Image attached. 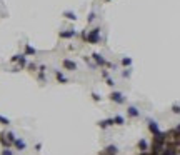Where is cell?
Listing matches in <instances>:
<instances>
[{
	"label": "cell",
	"instance_id": "cell-1",
	"mask_svg": "<svg viewBox=\"0 0 180 155\" xmlns=\"http://www.w3.org/2000/svg\"><path fill=\"white\" fill-rule=\"evenodd\" d=\"M100 35H102V29H100V27H95V29L89 30L85 42H87V44H90V45H95V44L100 42Z\"/></svg>",
	"mask_w": 180,
	"mask_h": 155
},
{
	"label": "cell",
	"instance_id": "cell-2",
	"mask_svg": "<svg viewBox=\"0 0 180 155\" xmlns=\"http://www.w3.org/2000/svg\"><path fill=\"white\" fill-rule=\"evenodd\" d=\"M90 57H92V60L97 63L98 67H107V69H114V63H110L108 60H105V58L102 57L100 54H97V52H94V54H92Z\"/></svg>",
	"mask_w": 180,
	"mask_h": 155
},
{
	"label": "cell",
	"instance_id": "cell-3",
	"mask_svg": "<svg viewBox=\"0 0 180 155\" xmlns=\"http://www.w3.org/2000/svg\"><path fill=\"white\" fill-rule=\"evenodd\" d=\"M108 100L114 102V104L122 105V104H125V102H127V98H125V95H123L122 92H117V90H114V92L108 93Z\"/></svg>",
	"mask_w": 180,
	"mask_h": 155
},
{
	"label": "cell",
	"instance_id": "cell-4",
	"mask_svg": "<svg viewBox=\"0 0 180 155\" xmlns=\"http://www.w3.org/2000/svg\"><path fill=\"white\" fill-rule=\"evenodd\" d=\"M62 67H63V70H67V72H75V70L79 69V67H77V62H73L72 58H63Z\"/></svg>",
	"mask_w": 180,
	"mask_h": 155
},
{
	"label": "cell",
	"instance_id": "cell-5",
	"mask_svg": "<svg viewBox=\"0 0 180 155\" xmlns=\"http://www.w3.org/2000/svg\"><path fill=\"white\" fill-rule=\"evenodd\" d=\"M118 153V147L117 145H108L100 152V155H117Z\"/></svg>",
	"mask_w": 180,
	"mask_h": 155
},
{
	"label": "cell",
	"instance_id": "cell-6",
	"mask_svg": "<svg viewBox=\"0 0 180 155\" xmlns=\"http://www.w3.org/2000/svg\"><path fill=\"white\" fill-rule=\"evenodd\" d=\"M127 115H129L130 118H137V117H140V110L135 105H130V107L127 108Z\"/></svg>",
	"mask_w": 180,
	"mask_h": 155
},
{
	"label": "cell",
	"instance_id": "cell-7",
	"mask_svg": "<svg viewBox=\"0 0 180 155\" xmlns=\"http://www.w3.org/2000/svg\"><path fill=\"white\" fill-rule=\"evenodd\" d=\"M77 35V30H73V29H69V30H62L58 33V37L60 38H73Z\"/></svg>",
	"mask_w": 180,
	"mask_h": 155
},
{
	"label": "cell",
	"instance_id": "cell-8",
	"mask_svg": "<svg viewBox=\"0 0 180 155\" xmlns=\"http://www.w3.org/2000/svg\"><path fill=\"white\" fill-rule=\"evenodd\" d=\"M23 55H27V57H34V55H37V50H35L30 44H25V47H23Z\"/></svg>",
	"mask_w": 180,
	"mask_h": 155
},
{
	"label": "cell",
	"instance_id": "cell-9",
	"mask_svg": "<svg viewBox=\"0 0 180 155\" xmlns=\"http://www.w3.org/2000/svg\"><path fill=\"white\" fill-rule=\"evenodd\" d=\"M97 124H98V127H100V129H108V127L115 125V124H114V118H104V120H98Z\"/></svg>",
	"mask_w": 180,
	"mask_h": 155
},
{
	"label": "cell",
	"instance_id": "cell-10",
	"mask_svg": "<svg viewBox=\"0 0 180 155\" xmlns=\"http://www.w3.org/2000/svg\"><path fill=\"white\" fill-rule=\"evenodd\" d=\"M13 147H15L17 150H20V152H23V150L27 149V143H25V140H22V139H15Z\"/></svg>",
	"mask_w": 180,
	"mask_h": 155
},
{
	"label": "cell",
	"instance_id": "cell-11",
	"mask_svg": "<svg viewBox=\"0 0 180 155\" xmlns=\"http://www.w3.org/2000/svg\"><path fill=\"white\" fill-rule=\"evenodd\" d=\"M55 80H57L58 83H67L69 82V79L62 73V70H55Z\"/></svg>",
	"mask_w": 180,
	"mask_h": 155
},
{
	"label": "cell",
	"instance_id": "cell-12",
	"mask_svg": "<svg viewBox=\"0 0 180 155\" xmlns=\"http://www.w3.org/2000/svg\"><path fill=\"white\" fill-rule=\"evenodd\" d=\"M149 130H150L152 135H155V133L160 132V129H158V124H157L155 120H149Z\"/></svg>",
	"mask_w": 180,
	"mask_h": 155
},
{
	"label": "cell",
	"instance_id": "cell-13",
	"mask_svg": "<svg viewBox=\"0 0 180 155\" xmlns=\"http://www.w3.org/2000/svg\"><path fill=\"white\" fill-rule=\"evenodd\" d=\"M17 63H19V69H20V70H22V69H27V65H29V62H27V55L22 54Z\"/></svg>",
	"mask_w": 180,
	"mask_h": 155
},
{
	"label": "cell",
	"instance_id": "cell-14",
	"mask_svg": "<svg viewBox=\"0 0 180 155\" xmlns=\"http://www.w3.org/2000/svg\"><path fill=\"white\" fill-rule=\"evenodd\" d=\"M137 147H139V150H140V152H147V150H149V143H147V140H145V139L139 140Z\"/></svg>",
	"mask_w": 180,
	"mask_h": 155
},
{
	"label": "cell",
	"instance_id": "cell-15",
	"mask_svg": "<svg viewBox=\"0 0 180 155\" xmlns=\"http://www.w3.org/2000/svg\"><path fill=\"white\" fill-rule=\"evenodd\" d=\"M0 143L3 145V149H5V147H10V145H12V143H10L9 140H7V137H5V132H0Z\"/></svg>",
	"mask_w": 180,
	"mask_h": 155
},
{
	"label": "cell",
	"instance_id": "cell-16",
	"mask_svg": "<svg viewBox=\"0 0 180 155\" xmlns=\"http://www.w3.org/2000/svg\"><path fill=\"white\" fill-rule=\"evenodd\" d=\"M114 124L122 127V125H125V118H123L122 115H115V117H114Z\"/></svg>",
	"mask_w": 180,
	"mask_h": 155
},
{
	"label": "cell",
	"instance_id": "cell-17",
	"mask_svg": "<svg viewBox=\"0 0 180 155\" xmlns=\"http://www.w3.org/2000/svg\"><path fill=\"white\" fill-rule=\"evenodd\" d=\"M83 62H85L87 65L90 67V69H94V70H95V69H97V67H98L97 63H95L94 60H92V57H90V58H89V57H83Z\"/></svg>",
	"mask_w": 180,
	"mask_h": 155
},
{
	"label": "cell",
	"instance_id": "cell-18",
	"mask_svg": "<svg viewBox=\"0 0 180 155\" xmlns=\"http://www.w3.org/2000/svg\"><path fill=\"white\" fill-rule=\"evenodd\" d=\"M63 17H65V19H69V20H77L79 19V17H77V13L75 12H63Z\"/></svg>",
	"mask_w": 180,
	"mask_h": 155
},
{
	"label": "cell",
	"instance_id": "cell-19",
	"mask_svg": "<svg viewBox=\"0 0 180 155\" xmlns=\"http://www.w3.org/2000/svg\"><path fill=\"white\" fill-rule=\"evenodd\" d=\"M120 63H122V67H125V69H129V67L132 65V58H130V57H123V58H122V62H120Z\"/></svg>",
	"mask_w": 180,
	"mask_h": 155
},
{
	"label": "cell",
	"instance_id": "cell-20",
	"mask_svg": "<svg viewBox=\"0 0 180 155\" xmlns=\"http://www.w3.org/2000/svg\"><path fill=\"white\" fill-rule=\"evenodd\" d=\"M5 137H7V140H9V142L13 145V142H15V139H17L15 133H13V132H5Z\"/></svg>",
	"mask_w": 180,
	"mask_h": 155
},
{
	"label": "cell",
	"instance_id": "cell-21",
	"mask_svg": "<svg viewBox=\"0 0 180 155\" xmlns=\"http://www.w3.org/2000/svg\"><path fill=\"white\" fill-rule=\"evenodd\" d=\"M130 75H132V70H130V67H129V69H125V70L122 72V77H123V79H129Z\"/></svg>",
	"mask_w": 180,
	"mask_h": 155
},
{
	"label": "cell",
	"instance_id": "cell-22",
	"mask_svg": "<svg viewBox=\"0 0 180 155\" xmlns=\"http://www.w3.org/2000/svg\"><path fill=\"white\" fill-rule=\"evenodd\" d=\"M0 125H10V120H9V118H7V117H2V115H0Z\"/></svg>",
	"mask_w": 180,
	"mask_h": 155
},
{
	"label": "cell",
	"instance_id": "cell-23",
	"mask_svg": "<svg viewBox=\"0 0 180 155\" xmlns=\"http://www.w3.org/2000/svg\"><path fill=\"white\" fill-rule=\"evenodd\" d=\"M172 112H174V114H177V115H180V105L178 104H174V105H172Z\"/></svg>",
	"mask_w": 180,
	"mask_h": 155
},
{
	"label": "cell",
	"instance_id": "cell-24",
	"mask_svg": "<svg viewBox=\"0 0 180 155\" xmlns=\"http://www.w3.org/2000/svg\"><path fill=\"white\" fill-rule=\"evenodd\" d=\"M94 20H95V12H90L89 15H87V22H89V23H92Z\"/></svg>",
	"mask_w": 180,
	"mask_h": 155
},
{
	"label": "cell",
	"instance_id": "cell-25",
	"mask_svg": "<svg viewBox=\"0 0 180 155\" xmlns=\"http://www.w3.org/2000/svg\"><path fill=\"white\" fill-rule=\"evenodd\" d=\"M0 155H13V152L10 150V147H5V149L2 150V153H0Z\"/></svg>",
	"mask_w": 180,
	"mask_h": 155
},
{
	"label": "cell",
	"instance_id": "cell-26",
	"mask_svg": "<svg viewBox=\"0 0 180 155\" xmlns=\"http://www.w3.org/2000/svg\"><path fill=\"white\" fill-rule=\"evenodd\" d=\"M20 55H22V54H15V55H12V57H10V62H12V63H15V62H19V58H20Z\"/></svg>",
	"mask_w": 180,
	"mask_h": 155
},
{
	"label": "cell",
	"instance_id": "cell-27",
	"mask_svg": "<svg viewBox=\"0 0 180 155\" xmlns=\"http://www.w3.org/2000/svg\"><path fill=\"white\" fill-rule=\"evenodd\" d=\"M92 100H94V102H100L102 100V97H100V95H98V93H92Z\"/></svg>",
	"mask_w": 180,
	"mask_h": 155
},
{
	"label": "cell",
	"instance_id": "cell-28",
	"mask_svg": "<svg viewBox=\"0 0 180 155\" xmlns=\"http://www.w3.org/2000/svg\"><path fill=\"white\" fill-rule=\"evenodd\" d=\"M105 82H107V85H108V87H114V85H115V83H114V80H112L110 77H108V79H105Z\"/></svg>",
	"mask_w": 180,
	"mask_h": 155
},
{
	"label": "cell",
	"instance_id": "cell-29",
	"mask_svg": "<svg viewBox=\"0 0 180 155\" xmlns=\"http://www.w3.org/2000/svg\"><path fill=\"white\" fill-rule=\"evenodd\" d=\"M27 69H29V70H32V72H34V70L37 69V65H35V63H29V65H27Z\"/></svg>",
	"mask_w": 180,
	"mask_h": 155
},
{
	"label": "cell",
	"instance_id": "cell-30",
	"mask_svg": "<svg viewBox=\"0 0 180 155\" xmlns=\"http://www.w3.org/2000/svg\"><path fill=\"white\" fill-rule=\"evenodd\" d=\"M102 77H104V79H108L110 75H108V72H107V70H102Z\"/></svg>",
	"mask_w": 180,
	"mask_h": 155
},
{
	"label": "cell",
	"instance_id": "cell-31",
	"mask_svg": "<svg viewBox=\"0 0 180 155\" xmlns=\"http://www.w3.org/2000/svg\"><path fill=\"white\" fill-rule=\"evenodd\" d=\"M87 33H89L87 30H83V32H82V40H87Z\"/></svg>",
	"mask_w": 180,
	"mask_h": 155
},
{
	"label": "cell",
	"instance_id": "cell-32",
	"mask_svg": "<svg viewBox=\"0 0 180 155\" xmlns=\"http://www.w3.org/2000/svg\"><path fill=\"white\" fill-rule=\"evenodd\" d=\"M175 132H177V133H178V135H180V124H178L177 127H175Z\"/></svg>",
	"mask_w": 180,
	"mask_h": 155
},
{
	"label": "cell",
	"instance_id": "cell-33",
	"mask_svg": "<svg viewBox=\"0 0 180 155\" xmlns=\"http://www.w3.org/2000/svg\"><path fill=\"white\" fill-rule=\"evenodd\" d=\"M105 2H112V0H105Z\"/></svg>",
	"mask_w": 180,
	"mask_h": 155
}]
</instances>
